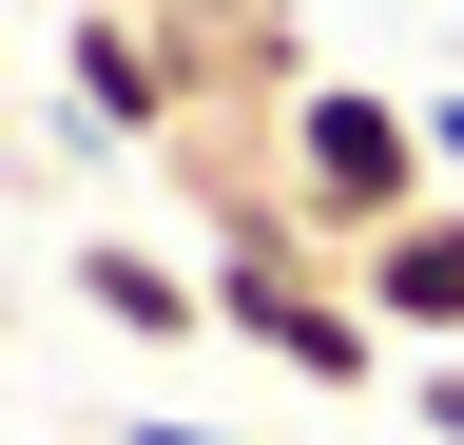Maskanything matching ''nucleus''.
I'll return each mask as SVG.
<instances>
[{"label":"nucleus","mask_w":464,"mask_h":445,"mask_svg":"<svg viewBox=\"0 0 464 445\" xmlns=\"http://www.w3.org/2000/svg\"><path fill=\"white\" fill-rule=\"evenodd\" d=\"M426 194H445L426 97H387V78H310V97H290V136H271V213H290L310 252H368V233H406Z\"/></svg>","instance_id":"obj_1"},{"label":"nucleus","mask_w":464,"mask_h":445,"mask_svg":"<svg viewBox=\"0 0 464 445\" xmlns=\"http://www.w3.org/2000/svg\"><path fill=\"white\" fill-rule=\"evenodd\" d=\"M213 329H252V349L290 387H329V407L387 387V310L348 291V252H310L290 213H232V233H213Z\"/></svg>","instance_id":"obj_2"},{"label":"nucleus","mask_w":464,"mask_h":445,"mask_svg":"<svg viewBox=\"0 0 464 445\" xmlns=\"http://www.w3.org/2000/svg\"><path fill=\"white\" fill-rule=\"evenodd\" d=\"M58 97H78L97 155H136V136L194 117V59L155 39V0H58Z\"/></svg>","instance_id":"obj_3"},{"label":"nucleus","mask_w":464,"mask_h":445,"mask_svg":"<svg viewBox=\"0 0 464 445\" xmlns=\"http://www.w3.org/2000/svg\"><path fill=\"white\" fill-rule=\"evenodd\" d=\"M348 291L387 310V349H464V194H426L406 233H368V252H348Z\"/></svg>","instance_id":"obj_4"},{"label":"nucleus","mask_w":464,"mask_h":445,"mask_svg":"<svg viewBox=\"0 0 464 445\" xmlns=\"http://www.w3.org/2000/svg\"><path fill=\"white\" fill-rule=\"evenodd\" d=\"M78 310L136 329V349H194L213 329V252H136V233H78Z\"/></svg>","instance_id":"obj_5"},{"label":"nucleus","mask_w":464,"mask_h":445,"mask_svg":"<svg viewBox=\"0 0 464 445\" xmlns=\"http://www.w3.org/2000/svg\"><path fill=\"white\" fill-rule=\"evenodd\" d=\"M406 426H426V445H464V349H426V368H406Z\"/></svg>","instance_id":"obj_6"},{"label":"nucleus","mask_w":464,"mask_h":445,"mask_svg":"<svg viewBox=\"0 0 464 445\" xmlns=\"http://www.w3.org/2000/svg\"><path fill=\"white\" fill-rule=\"evenodd\" d=\"M426 155H445V194H464V78H445V97H426Z\"/></svg>","instance_id":"obj_7"},{"label":"nucleus","mask_w":464,"mask_h":445,"mask_svg":"<svg viewBox=\"0 0 464 445\" xmlns=\"http://www.w3.org/2000/svg\"><path fill=\"white\" fill-rule=\"evenodd\" d=\"M116 445H252V426H116Z\"/></svg>","instance_id":"obj_8"},{"label":"nucleus","mask_w":464,"mask_h":445,"mask_svg":"<svg viewBox=\"0 0 464 445\" xmlns=\"http://www.w3.org/2000/svg\"><path fill=\"white\" fill-rule=\"evenodd\" d=\"M0 20H58V0H0Z\"/></svg>","instance_id":"obj_9"}]
</instances>
